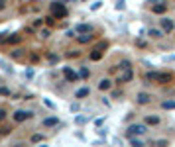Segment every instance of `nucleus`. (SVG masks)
Returning <instances> with one entry per match:
<instances>
[{
    "label": "nucleus",
    "instance_id": "obj_1",
    "mask_svg": "<svg viewBox=\"0 0 175 147\" xmlns=\"http://www.w3.org/2000/svg\"><path fill=\"white\" fill-rule=\"evenodd\" d=\"M49 8H51V16H53L55 20L67 18V8H65V4H63V0L61 2H51Z\"/></svg>",
    "mask_w": 175,
    "mask_h": 147
},
{
    "label": "nucleus",
    "instance_id": "obj_2",
    "mask_svg": "<svg viewBox=\"0 0 175 147\" xmlns=\"http://www.w3.org/2000/svg\"><path fill=\"white\" fill-rule=\"evenodd\" d=\"M148 78H152V81H156V82H161V85H167V82L173 81V75L171 73H150Z\"/></svg>",
    "mask_w": 175,
    "mask_h": 147
},
{
    "label": "nucleus",
    "instance_id": "obj_3",
    "mask_svg": "<svg viewBox=\"0 0 175 147\" xmlns=\"http://www.w3.org/2000/svg\"><path fill=\"white\" fill-rule=\"evenodd\" d=\"M148 132V128H146V124H132L128 129H126V135L128 137H136V135H144Z\"/></svg>",
    "mask_w": 175,
    "mask_h": 147
},
{
    "label": "nucleus",
    "instance_id": "obj_4",
    "mask_svg": "<svg viewBox=\"0 0 175 147\" xmlns=\"http://www.w3.org/2000/svg\"><path fill=\"white\" fill-rule=\"evenodd\" d=\"M34 114L30 112V110H18V112H14V122H18V124H22L26 122V120H30Z\"/></svg>",
    "mask_w": 175,
    "mask_h": 147
},
{
    "label": "nucleus",
    "instance_id": "obj_5",
    "mask_svg": "<svg viewBox=\"0 0 175 147\" xmlns=\"http://www.w3.org/2000/svg\"><path fill=\"white\" fill-rule=\"evenodd\" d=\"M63 77H65L69 82H75V81H79V75H77V73L71 69V67H63Z\"/></svg>",
    "mask_w": 175,
    "mask_h": 147
},
{
    "label": "nucleus",
    "instance_id": "obj_6",
    "mask_svg": "<svg viewBox=\"0 0 175 147\" xmlns=\"http://www.w3.org/2000/svg\"><path fill=\"white\" fill-rule=\"evenodd\" d=\"M173 28H175V24H173V20H169V18H163L161 20V30L163 31H173Z\"/></svg>",
    "mask_w": 175,
    "mask_h": 147
},
{
    "label": "nucleus",
    "instance_id": "obj_7",
    "mask_svg": "<svg viewBox=\"0 0 175 147\" xmlns=\"http://www.w3.org/2000/svg\"><path fill=\"white\" fill-rule=\"evenodd\" d=\"M89 31H93V26L91 24H79L77 28H75V34H89Z\"/></svg>",
    "mask_w": 175,
    "mask_h": 147
},
{
    "label": "nucleus",
    "instance_id": "obj_8",
    "mask_svg": "<svg viewBox=\"0 0 175 147\" xmlns=\"http://www.w3.org/2000/svg\"><path fill=\"white\" fill-rule=\"evenodd\" d=\"M55 125H59V120H57L55 116H51V118H45V120H44V128H55Z\"/></svg>",
    "mask_w": 175,
    "mask_h": 147
},
{
    "label": "nucleus",
    "instance_id": "obj_9",
    "mask_svg": "<svg viewBox=\"0 0 175 147\" xmlns=\"http://www.w3.org/2000/svg\"><path fill=\"white\" fill-rule=\"evenodd\" d=\"M20 39H22V38H20L18 34H8V35H6V43H8V45H16V43H20Z\"/></svg>",
    "mask_w": 175,
    "mask_h": 147
},
{
    "label": "nucleus",
    "instance_id": "obj_10",
    "mask_svg": "<svg viewBox=\"0 0 175 147\" xmlns=\"http://www.w3.org/2000/svg\"><path fill=\"white\" fill-rule=\"evenodd\" d=\"M98 88L100 90H110V88H112V81H110V78H102V81L98 82Z\"/></svg>",
    "mask_w": 175,
    "mask_h": 147
},
{
    "label": "nucleus",
    "instance_id": "obj_11",
    "mask_svg": "<svg viewBox=\"0 0 175 147\" xmlns=\"http://www.w3.org/2000/svg\"><path fill=\"white\" fill-rule=\"evenodd\" d=\"M144 124L146 125H157V124H160V116H146L144 118Z\"/></svg>",
    "mask_w": 175,
    "mask_h": 147
},
{
    "label": "nucleus",
    "instance_id": "obj_12",
    "mask_svg": "<svg viewBox=\"0 0 175 147\" xmlns=\"http://www.w3.org/2000/svg\"><path fill=\"white\" fill-rule=\"evenodd\" d=\"M130 81H132V67L130 69H124V73L120 77V82H130Z\"/></svg>",
    "mask_w": 175,
    "mask_h": 147
},
{
    "label": "nucleus",
    "instance_id": "obj_13",
    "mask_svg": "<svg viewBox=\"0 0 175 147\" xmlns=\"http://www.w3.org/2000/svg\"><path fill=\"white\" fill-rule=\"evenodd\" d=\"M148 35H150L152 39H160L161 35H163V30H156V28H152L150 31H148Z\"/></svg>",
    "mask_w": 175,
    "mask_h": 147
},
{
    "label": "nucleus",
    "instance_id": "obj_14",
    "mask_svg": "<svg viewBox=\"0 0 175 147\" xmlns=\"http://www.w3.org/2000/svg\"><path fill=\"white\" fill-rule=\"evenodd\" d=\"M91 39H93V31H89V34H81V35H79V43H89Z\"/></svg>",
    "mask_w": 175,
    "mask_h": 147
},
{
    "label": "nucleus",
    "instance_id": "obj_15",
    "mask_svg": "<svg viewBox=\"0 0 175 147\" xmlns=\"http://www.w3.org/2000/svg\"><path fill=\"white\" fill-rule=\"evenodd\" d=\"M136 100H138V104H148V102H150V94H146V92H140V94H138V98H136Z\"/></svg>",
    "mask_w": 175,
    "mask_h": 147
},
{
    "label": "nucleus",
    "instance_id": "obj_16",
    "mask_svg": "<svg viewBox=\"0 0 175 147\" xmlns=\"http://www.w3.org/2000/svg\"><path fill=\"white\" fill-rule=\"evenodd\" d=\"M152 10H153V12H156V14H165V10H167V4L160 2V4H157V6H153Z\"/></svg>",
    "mask_w": 175,
    "mask_h": 147
},
{
    "label": "nucleus",
    "instance_id": "obj_17",
    "mask_svg": "<svg viewBox=\"0 0 175 147\" xmlns=\"http://www.w3.org/2000/svg\"><path fill=\"white\" fill-rule=\"evenodd\" d=\"M89 94H91V90H89V88L85 86V88H79L75 96H77V98H85V96H89Z\"/></svg>",
    "mask_w": 175,
    "mask_h": 147
},
{
    "label": "nucleus",
    "instance_id": "obj_18",
    "mask_svg": "<svg viewBox=\"0 0 175 147\" xmlns=\"http://www.w3.org/2000/svg\"><path fill=\"white\" fill-rule=\"evenodd\" d=\"M161 108L163 110H175V100H165L161 104Z\"/></svg>",
    "mask_w": 175,
    "mask_h": 147
},
{
    "label": "nucleus",
    "instance_id": "obj_19",
    "mask_svg": "<svg viewBox=\"0 0 175 147\" xmlns=\"http://www.w3.org/2000/svg\"><path fill=\"white\" fill-rule=\"evenodd\" d=\"M100 57H102V51H97V49L91 51V61H100Z\"/></svg>",
    "mask_w": 175,
    "mask_h": 147
},
{
    "label": "nucleus",
    "instance_id": "obj_20",
    "mask_svg": "<svg viewBox=\"0 0 175 147\" xmlns=\"http://www.w3.org/2000/svg\"><path fill=\"white\" fill-rule=\"evenodd\" d=\"M106 47H108V41H98V43L94 45L93 49H97V51H102V49H106Z\"/></svg>",
    "mask_w": 175,
    "mask_h": 147
},
{
    "label": "nucleus",
    "instance_id": "obj_21",
    "mask_svg": "<svg viewBox=\"0 0 175 147\" xmlns=\"http://www.w3.org/2000/svg\"><path fill=\"white\" fill-rule=\"evenodd\" d=\"M40 141H44V135H40V133L31 135V143H40Z\"/></svg>",
    "mask_w": 175,
    "mask_h": 147
},
{
    "label": "nucleus",
    "instance_id": "obj_22",
    "mask_svg": "<svg viewBox=\"0 0 175 147\" xmlns=\"http://www.w3.org/2000/svg\"><path fill=\"white\" fill-rule=\"evenodd\" d=\"M130 143L134 145V147H144V143H142L140 139H136V137H130Z\"/></svg>",
    "mask_w": 175,
    "mask_h": 147
},
{
    "label": "nucleus",
    "instance_id": "obj_23",
    "mask_svg": "<svg viewBox=\"0 0 175 147\" xmlns=\"http://www.w3.org/2000/svg\"><path fill=\"white\" fill-rule=\"evenodd\" d=\"M10 55H12V59H20V57H22V49H14Z\"/></svg>",
    "mask_w": 175,
    "mask_h": 147
},
{
    "label": "nucleus",
    "instance_id": "obj_24",
    "mask_svg": "<svg viewBox=\"0 0 175 147\" xmlns=\"http://www.w3.org/2000/svg\"><path fill=\"white\" fill-rule=\"evenodd\" d=\"M10 94H12V92H10L6 86H0V96H10Z\"/></svg>",
    "mask_w": 175,
    "mask_h": 147
},
{
    "label": "nucleus",
    "instance_id": "obj_25",
    "mask_svg": "<svg viewBox=\"0 0 175 147\" xmlns=\"http://www.w3.org/2000/svg\"><path fill=\"white\" fill-rule=\"evenodd\" d=\"M40 35H41V38H45V39H47V38H49V35H51V31L47 30V28H44V30L40 31Z\"/></svg>",
    "mask_w": 175,
    "mask_h": 147
},
{
    "label": "nucleus",
    "instance_id": "obj_26",
    "mask_svg": "<svg viewBox=\"0 0 175 147\" xmlns=\"http://www.w3.org/2000/svg\"><path fill=\"white\" fill-rule=\"evenodd\" d=\"M153 145H157V147H165V145H169L165 139H157V141H153Z\"/></svg>",
    "mask_w": 175,
    "mask_h": 147
},
{
    "label": "nucleus",
    "instance_id": "obj_27",
    "mask_svg": "<svg viewBox=\"0 0 175 147\" xmlns=\"http://www.w3.org/2000/svg\"><path fill=\"white\" fill-rule=\"evenodd\" d=\"M120 69L124 71V69H130V61H122L120 63Z\"/></svg>",
    "mask_w": 175,
    "mask_h": 147
},
{
    "label": "nucleus",
    "instance_id": "obj_28",
    "mask_svg": "<svg viewBox=\"0 0 175 147\" xmlns=\"http://www.w3.org/2000/svg\"><path fill=\"white\" fill-rule=\"evenodd\" d=\"M81 78H87L89 77V69H81V75H79Z\"/></svg>",
    "mask_w": 175,
    "mask_h": 147
},
{
    "label": "nucleus",
    "instance_id": "obj_29",
    "mask_svg": "<svg viewBox=\"0 0 175 147\" xmlns=\"http://www.w3.org/2000/svg\"><path fill=\"white\" fill-rule=\"evenodd\" d=\"M44 104H45L47 108H55V104H53V102H49V100H44Z\"/></svg>",
    "mask_w": 175,
    "mask_h": 147
},
{
    "label": "nucleus",
    "instance_id": "obj_30",
    "mask_svg": "<svg viewBox=\"0 0 175 147\" xmlns=\"http://www.w3.org/2000/svg\"><path fill=\"white\" fill-rule=\"evenodd\" d=\"M4 116H6V110H4V108H0V122L4 120Z\"/></svg>",
    "mask_w": 175,
    "mask_h": 147
},
{
    "label": "nucleus",
    "instance_id": "obj_31",
    "mask_svg": "<svg viewBox=\"0 0 175 147\" xmlns=\"http://www.w3.org/2000/svg\"><path fill=\"white\" fill-rule=\"evenodd\" d=\"M6 35L8 34H0V43H6Z\"/></svg>",
    "mask_w": 175,
    "mask_h": 147
},
{
    "label": "nucleus",
    "instance_id": "obj_32",
    "mask_svg": "<svg viewBox=\"0 0 175 147\" xmlns=\"http://www.w3.org/2000/svg\"><path fill=\"white\" fill-rule=\"evenodd\" d=\"M116 8H118V10H122V8H124V0H118V4H116Z\"/></svg>",
    "mask_w": 175,
    "mask_h": 147
},
{
    "label": "nucleus",
    "instance_id": "obj_33",
    "mask_svg": "<svg viewBox=\"0 0 175 147\" xmlns=\"http://www.w3.org/2000/svg\"><path fill=\"white\" fill-rule=\"evenodd\" d=\"M6 8V0H0V10H4Z\"/></svg>",
    "mask_w": 175,
    "mask_h": 147
},
{
    "label": "nucleus",
    "instance_id": "obj_34",
    "mask_svg": "<svg viewBox=\"0 0 175 147\" xmlns=\"http://www.w3.org/2000/svg\"><path fill=\"white\" fill-rule=\"evenodd\" d=\"M63 2H73V0H63Z\"/></svg>",
    "mask_w": 175,
    "mask_h": 147
}]
</instances>
